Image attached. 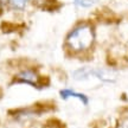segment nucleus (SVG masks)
<instances>
[{"instance_id": "f257e3e1", "label": "nucleus", "mask_w": 128, "mask_h": 128, "mask_svg": "<svg viewBox=\"0 0 128 128\" xmlns=\"http://www.w3.org/2000/svg\"><path fill=\"white\" fill-rule=\"evenodd\" d=\"M94 42V31L90 25H80L68 36L66 43L74 51H84L92 46Z\"/></svg>"}, {"instance_id": "f03ea898", "label": "nucleus", "mask_w": 128, "mask_h": 128, "mask_svg": "<svg viewBox=\"0 0 128 128\" xmlns=\"http://www.w3.org/2000/svg\"><path fill=\"white\" fill-rule=\"evenodd\" d=\"M17 80L22 83H28V84H32V86H36L37 83H38V76H37V74L34 71H30V70L20 72L17 76Z\"/></svg>"}, {"instance_id": "7ed1b4c3", "label": "nucleus", "mask_w": 128, "mask_h": 128, "mask_svg": "<svg viewBox=\"0 0 128 128\" xmlns=\"http://www.w3.org/2000/svg\"><path fill=\"white\" fill-rule=\"evenodd\" d=\"M60 96H62V98L64 100H66L69 97H76V98H80L82 103L84 104H87L88 103V98L87 96H84L83 94H78V92H75L72 90H69V89H64V90H60Z\"/></svg>"}, {"instance_id": "20e7f679", "label": "nucleus", "mask_w": 128, "mask_h": 128, "mask_svg": "<svg viewBox=\"0 0 128 128\" xmlns=\"http://www.w3.org/2000/svg\"><path fill=\"white\" fill-rule=\"evenodd\" d=\"M28 0H10L11 6L16 10H23L25 8V6L28 5Z\"/></svg>"}, {"instance_id": "39448f33", "label": "nucleus", "mask_w": 128, "mask_h": 128, "mask_svg": "<svg viewBox=\"0 0 128 128\" xmlns=\"http://www.w3.org/2000/svg\"><path fill=\"white\" fill-rule=\"evenodd\" d=\"M74 1H75L76 5H80V6H82V7H89V6H92L94 2H96L97 0H74Z\"/></svg>"}, {"instance_id": "423d86ee", "label": "nucleus", "mask_w": 128, "mask_h": 128, "mask_svg": "<svg viewBox=\"0 0 128 128\" xmlns=\"http://www.w3.org/2000/svg\"><path fill=\"white\" fill-rule=\"evenodd\" d=\"M6 1H7V0H0V11L4 8L5 4H6Z\"/></svg>"}]
</instances>
